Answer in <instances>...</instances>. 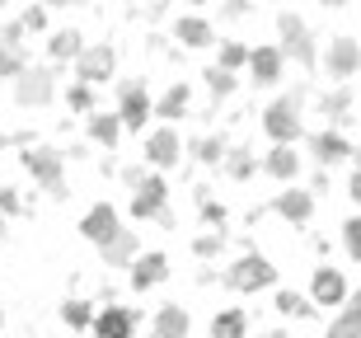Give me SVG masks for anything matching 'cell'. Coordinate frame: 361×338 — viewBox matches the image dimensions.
<instances>
[{
	"label": "cell",
	"instance_id": "cell-1",
	"mask_svg": "<svg viewBox=\"0 0 361 338\" xmlns=\"http://www.w3.org/2000/svg\"><path fill=\"white\" fill-rule=\"evenodd\" d=\"M127 183H132V217L136 221H169V183L160 174L127 169Z\"/></svg>",
	"mask_w": 361,
	"mask_h": 338
},
{
	"label": "cell",
	"instance_id": "cell-2",
	"mask_svg": "<svg viewBox=\"0 0 361 338\" xmlns=\"http://www.w3.org/2000/svg\"><path fill=\"white\" fill-rule=\"evenodd\" d=\"M118 127L122 132H141L150 122V90H146V80H122L118 85Z\"/></svg>",
	"mask_w": 361,
	"mask_h": 338
},
{
	"label": "cell",
	"instance_id": "cell-3",
	"mask_svg": "<svg viewBox=\"0 0 361 338\" xmlns=\"http://www.w3.org/2000/svg\"><path fill=\"white\" fill-rule=\"evenodd\" d=\"M263 127H268V136L277 146H291L295 136L305 132V122H300V95H286V99H277V104H268Z\"/></svg>",
	"mask_w": 361,
	"mask_h": 338
},
{
	"label": "cell",
	"instance_id": "cell-4",
	"mask_svg": "<svg viewBox=\"0 0 361 338\" xmlns=\"http://www.w3.org/2000/svg\"><path fill=\"white\" fill-rule=\"evenodd\" d=\"M80 235L90 244H99V249H113V244L122 240V226H118V207L113 203H94L90 212L80 217Z\"/></svg>",
	"mask_w": 361,
	"mask_h": 338
},
{
	"label": "cell",
	"instance_id": "cell-5",
	"mask_svg": "<svg viewBox=\"0 0 361 338\" xmlns=\"http://www.w3.org/2000/svg\"><path fill=\"white\" fill-rule=\"evenodd\" d=\"M226 282L235 286V291H263V286L277 282V268H272L263 254H244V258H235V263H230Z\"/></svg>",
	"mask_w": 361,
	"mask_h": 338
},
{
	"label": "cell",
	"instance_id": "cell-6",
	"mask_svg": "<svg viewBox=\"0 0 361 338\" xmlns=\"http://www.w3.org/2000/svg\"><path fill=\"white\" fill-rule=\"evenodd\" d=\"M113 66H118V52L108 47V42H94V47H85L80 56H75V76H80V85H104L113 80Z\"/></svg>",
	"mask_w": 361,
	"mask_h": 338
},
{
	"label": "cell",
	"instance_id": "cell-7",
	"mask_svg": "<svg viewBox=\"0 0 361 338\" xmlns=\"http://www.w3.org/2000/svg\"><path fill=\"white\" fill-rule=\"evenodd\" d=\"M24 169L38 179L47 193L66 198V169H61V155H56V150H28V155H24Z\"/></svg>",
	"mask_w": 361,
	"mask_h": 338
},
{
	"label": "cell",
	"instance_id": "cell-8",
	"mask_svg": "<svg viewBox=\"0 0 361 338\" xmlns=\"http://www.w3.org/2000/svg\"><path fill=\"white\" fill-rule=\"evenodd\" d=\"M136 325H141V310L132 306H108V310L94 315V334L99 338H136Z\"/></svg>",
	"mask_w": 361,
	"mask_h": 338
},
{
	"label": "cell",
	"instance_id": "cell-9",
	"mask_svg": "<svg viewBox=\"0 0 361 338\" xmlns=\"http://www.w3.org/2000/svg\"><path fill=\"white\" fill-rule=\"evenodd\" d=\"M164 277H169V254H160V249L136 254V258H132V272H127L132 291H150V286H160Z\"/></svg>",
	"mask_w": 361,
	"mask_h": 338
},
{
	"label": "cell",
	"instance_id": "cell-10",
	"mask_svg": "<svg viewBox=\"0 0 361 338\" xmlns=\"http://www.w3.org/2000/svg\"><path fill=\"white\" fill-rule=\"evenodd\" d=\"M348 301V277L338 268H314L310 277V306H343Z\"/></svg>",
	"mask_w": 361,
	"mask_h": 338
},
{
	"label": "cell",
	"instance_id": "cell-11",
	"mask_svg": "<svg viewBox=\"0 0 361 338\" xmlns=\"http://www.w3.org/2000/svg\"><path fill=\"white\" fill-rule=\"evenodd\" d=\"M361 66V47L352 38H334L329 42V52H324V71L334 76V80H352Z\"/></svg>",
	"mask_w": 361,
	"mask_h": 338
},
{
	"label": "cell",
	"instance_id": "cell-12",
	"mask_svg": "<svg viewBox=\"0 0 361 338\" xmlns=\"http://www.w3.org/2000/svg\"><path fill=\"white\" fill-rule=\"evenodd\" d=\"M281 38H286V47H291V56L300 61V66H314V38H310V28L300 14H281L277 19Z\"/></svg>",
	"mask_w": 361,
	"mask_h": 338
},
{
	"label": "cell",
	"instance_id": "cell-13",
	"mask_svg": "<svg viewBox=\"0 0 361 338\" xmlns=\"http://www.w3.org/2000/svg\"><path fill=\"white\" fill-rule=\"evenodd\" d=\"M310 155H314V160L329 169V164H343V160L352 155V141L338 132V127H324V132L310 136Z\"/></svg>",
	"mask_w": 361,
	"mask_h": 338
},
{
	"label": "cell",
	"instance_id": "cell-14",
	"mask_svg": "<svg viewBox=\"0 0 361 338\" xmlns=\"http://www.w3.org/2000/svg\"><path fill=\"white\" fill-rule=\"evenodd\" d=\"M249 80L254 85H277L281 80V52L272 47V42H263V47H249Z\"/></svg>",
	"mask_w": 361,
	"mask_h": 338
},
{
	"label": "cell",
	"instance_id": "cell-15",
	"mask_svg": "<svg viewBox=\"0 0 361 338\" xmlns=\"http://www.w3.org/2000/svg\"><path fill=\"white\" fill-rule=\"evenodd\" d=\"M178 150H183V141H178L174 127H160V132L146 136V160L155 164V169H169V164L178 160Z\"/></svg>",
	"mask_w": 361,
	"mask_h": 338
},
{
	"label": "cell",
	"instance_id": "cell-16",
	"mask_svg": "<svg viewBox=\"0 0 361 338\" xmlns=\"http://www.w3.org/2000/svg\"><path fill=\"white\" fill-rule=\"evenodd\" d=\"M174 38L183 42V47H207V42H212V24H207L202 14H178L174 19Z\"/></svg>",
	"mask_w": 361,
	"mask_h": 338
},
{
	"label": "cell",
	"instance_id": "cell-17",
	"mask_svg": "<svg viewBox=\"0 0 361 338\" xmlns=\"http://www.w3.org/2000/svg\"><path fill=\"white\" fill-rule=\"evenodd\" d=\"M188 99H192V95H188V85H183V80L169 85L160 104H150V118H169V127H174V122L188 113Z\"/></svg>",
	"mask_w": 361,
	"mask_h": 338
},
{
	"label": "cell",
	"instance_id": "cell-18",
	"mask_svg": "<svg viewBox=\"0 0 361 338\" xmlns=\"http://www.w3.org/2000/svg\"><path fill=\"white\" fill-rule=\"evenodd\" d=\"M212 338H249V315L240 306H226V310L212 320Z\"/></svg>",
	"mask_w": 361,
	"mask_h": 338
},
{
	"label": "cell",
	"instance_id": "cell-19",
	"mask_svg": "<svg viewBox=\"0 0 361 338\" xmlns=\"http://www.w3.org/2000/svg\"><path fill=\"white\" fill-rule=\"evenodd\" d=\"M188 310L183 306H160V315H155V338H188Z\"/></svg>",
	"mask_w": 361,
	"mask_h": 338
},
{
	"label": "cell",
	"instance_id": "cell-20",
	"mask_svg": "<svg viewBox=\"0 0 361 338\" xmlns=\"http://www.w3.org/2000/svg\"><path fill=\"white\" fill-rule=\"evenodd\" d=\"M272 212H281V217H291V221H310L314 198H310V193H300V188H286L277 203H272Z\"/></svg>",
	"mask_w": 361,
	"mask_h": 338
},
{
	"label": "cell",
	"instance_id": "cell-21",
	"mask_svg": "<svg viewBox=\"0 0 361 338\" xmlns=\"http://www.w3.org/2000/svg\"><path fill=\"white\" fill-rule=\"evenodd\" d=\"M263 169H268L272 179H295L300 174V155H295L291 146H272L268 160H263Z\"/></svg>",
	"mask_w": 361,
	"mask_h": 338
},
{
	"label": "cell",
	"instance_id": "cell-22",
	"mask_svg": "<svg viewBox=\"0 0 361 338\" xmlns=\"http://www.w3.org/2000/svg\"><path fill=\"white\" fill-rule=\"evenodd\" d=\"M85 132L99 141V146H118V136H122V127H118V118L113 113H90V122H85Z\"/></svg>",
	"mask_w": 361,
	"mask_h": 338
},
{
	"label": "cell",
	"instance_id": "cell-23",
	"mask_svg": "<svg viewBox=\"0 0 361 338\" xmlns=\"http://www.w3.org/2000/svg\"><path fill=\"white\" fill-rule=\"evenodd\" d=\"M47 52H52L56 61H75V56L85 52V42H80V33H75V28H61V33H52Z\"/></svg>",
	"mask_w": 361,
	"mask_h": 338
},
{
	"label": "cell",
	"instance_id": "cell-24",
	"mask_svg": "<svg viewBox=\"0 0 361 338\" xmlns=\"http://www.w3.org/2000/svg\"><path fill=\"white\" fill-rule=\"evenodd\" d=\"M221 164H226V174L240 179V183H244V179H254V169H258V160H254V150H249V146L226 150V160H221Z\"/></svg>",
	"mask_w": 361,
	"mask_h": 338
},
{
	"label": "cell",
	"instance_id": "cell-25",
	"mask_svg": "<svg viewBox=\"0 0 361 338\" xmlns=\"http://www.w3.org/2000/svg\"><path fill=\"white\" fill-rule=\"evenodd\" d=\"M277 315H291V320H314V306H310L300 291H277Z\"/></svg>",
	"mask_w": 361,
	"mask_h": 338
},
{
	"label": "cell",
	"instance_id": "cell-26",
	"mask_svg": "<svg viewBox=\"0 0 361 338\" xmlns=\"http://www.w3.org/2000/svg\"><path fill=\"white\" fill-rule=\"evenodd\" d=\"M61 320H66L71 329H90V325H94V310H90V301H80V296L61 301Z\"/></svg>",
	"mask_w": 361,
	"mask_h": 338
},
{
	"label": "cell",
	"instance_id": "cell-27",
	"mask_svg": "<svg viewBox=\"0 0 361 338\" xmlns=\"http://www.w3.org/2000/svg\"><path fill=\"white\" fill-rule=\"evenodd\" d=\"M319 109L329 113L334 122H348V109H352V90L343 85V90H334V95H324V99H319Z\"/></svg>",
	"mask_w": 361,
	"mask_h": 338
},
{
	"label": "cell",
	"instance_id": "cell-28",
	"mask_svg": "<svg viewBox=\"0 0 361 338\" xmlns=\"http://www.w3.org/2000/svg\"><path fill=\"white\" fill-rule=\"evenodd\" d=\"M192 155H197L202 164H221L226 160V141H221V136H202V141H192Z\"/></svg>",
	"mask_w": 361,
	"mask_h": 338
},
{
	"label": "cell",
	"instance_id": "cell-29",
	"mask_svg": "<svg viewBox=\"0 0 361 338\" xmlns=\"http://www.w3.org/2000/svg\"><path fill=\"white\" fill-rule=\"evenodd\" d=\"M244 61H249V47H244V42H221V61H216V71H230V76H235Z\"/></svg>",
	"mask_w": 361,
	"mask_h": 338
},
{
	"label": "cell",
	"instance_id": "cell-30",
	"mask_svg": "<svg viewBox=\"0 0 361 338\" xmlns=\"http://www.w3.org/2000/svg\"><path fill=\"white\" fill-rule=\"evenodd\" d=\"M329 338H361V310H357V306L343 310V320L329 329Z\"/></svg>",
	"mask_w": 361,
	"mask_h": 338
},
{
	"label": "cell",
	"instance_id": "cell-31",
	"mask_svg": "<svg viewBox=\"0 0 361 338\" xmlns=\"http://www.w3.org/2000/svg\"><path fill=\"white\" fill-rule=\"evenodd\" d=\"M10 76H24V56L0 38V80H10Z\"/></svg>",
	"mask_w": 361,
	"mask_h": 338
},
{
	"label": "cell",
	"instance_id": "cell-32",
	"mask_svg": "<svg viewBox=\"0 0 361 338\" xmlns=\"http://www.w3.org/2000/svg\"><path fill=\"white\" fill-rule=\"evenodd\" d=\"M66 104H71L75 113H94V90H90V85H80V80H75V85L66 90Z\"/></svg>",
	"mask_w": 361,
	"mask_h": 338
},
{
	"label": "cell",
	"instance_id": "cell-33",
	"mask_svg": "<svg viewBox=\"0 0 361 338\" xmlns=\"http://www.w3.org/2000/svg\"><path fill=\"white\" fill-rule=\"evenodd\" d=\"M343 244H348V258L357 263V258H361V221L357 217L343 221Z\"/></svg>",
	"mask_w": 361,
	"mask_h": 338
},
{
	"label": "cell",
	"instance_id": "cell-34",
	"mask_svg": "<svg viewBox=\"0 0 361 338\" xmlns=\"http://www.w3.org/2000/svg\"><path fill=\"white\" fill-rule=\"evenodd\" d=\"M207 90H212L216 99L235 95V76H230V71H207Z\"/></svg>",
	"mask_w": 361,
	"mask_h": 338
},
{
	"label": "cell",
	"instance_id": "cell-35",
	"mask_svg": "<svg viewBox=\"0 0 361 338\" xmlns=\"http://www.w3.org/2000/svg\"><path fill=\"white\" fill-rule=\"evenodd\" d=\"M47 95H52L47 90V76H28V85H19V99H28V104H42Z\"/></svg>",
	"mask_w": 361,
	"mask_h": 338
},
{
	"label": "cell",
	"instance_id": "cell-36",
	"mask_svg": "<svg viewBox=\"0 0 361 338\" xmlns=\"http://www.w3.org/2000/svg\"><path fill=\"white\" fill-rule=\"evenodd\" d=\"M14 24L24 28V33H38V28H47V10H42V5H33V10H24Z\"/></svg>",
	"mask_w": 361,
	"mask_h": 338
},
{
	"label": "cell",
	"instance_id": "cell-37",
	"mask_svg": "<svg viewBox=\"0 0 361 338\" xmlns=\"http://www.w3.org/2000/svg\"><path fill=\"white\" fill-rule=\"evenodd\" d=\"M221 244H226V235H197V240H192V254L212 258V254H221Z\"/></svg>",
	"mask_w": 361,
	"mask_h": 338
},
{
	"label": "cell",
	"instance_id": "cell-38",
	"mask_svg": "<svg viewBox=\"0 0 361 338\" xmlns=\"http://www.w3.org/2000/svg\"><path fill=\"white\" fill-rule=\"evenodd\" d=\"M197 212H202L207 221H216V226L226 221V207H221V203H212V198H207V188H197Z\"/></svg>",
	"mask_w": 361,
	"mask_h": 338
},
{
	"label": "cell",
	"instance_id": "cell-39",
	"mask_svg": "<svg viewBox=\"0 0 361 338\" xmlns=\"http://www.w3.org/2000/svg\"><path fill=\"white\" fill-rule=\"evenodd\" d=\"M0 212H5V217H14V212H19V198H14V188H0Z\"/></svg>",
	"mask_w": 361,
	"mask_h": 338
},
{
	"label": "cell",
	"instance_id": "cell-40",
	"mask_svg": "<svg viewBox=\"0 0 361 338\" xmlns=\"http://www.w3.org/2000/svg\"><path fill=\"white\" fill-rule=\"evenodd\" d=\"M272 338H291V334H272Z\"/></svg>",
	"mask_w": 361,
	"mask_h": 338
},
{
	"label": "cell",
	"instance_id": "cell-41",
	"mask_svg": "<svg viewBox=\"0 0 361 338\" xmlns=\"http://www.w3.org/2000/svg\"><path fill=\"white\" fill-rule=\"evenodd\" d=\"M0 325H5V315H0Z\"/></svg>",
	"mask_w": 361,
	"mask_h": 338
}]
</instances>
